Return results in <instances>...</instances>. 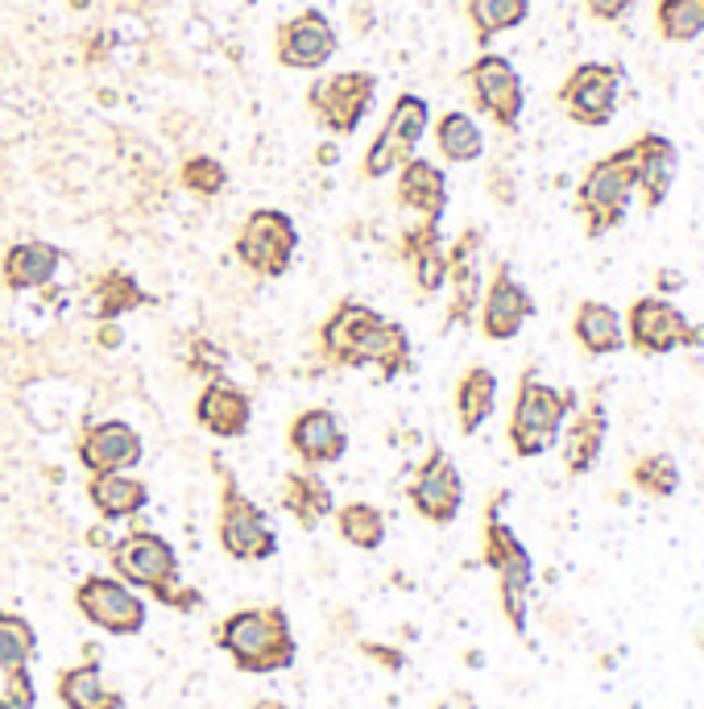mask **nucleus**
I'll list each match as a JSON object with an SVG mask.
<instances>
[{
    "instance_id": "nucleus-1",
    "label": "nucleus",
    "mask_w": 704,
    "mask_h": 709,
    "mask_svg": "<svg viewBox=\"0 0 704 709\" xmlns=\"http://www.w3.org/2000/svg\"><path fill=\"white\" fill-rule=\"evenodd\" d=\"M319 357L336 370H377L382 377H398L411 370V336L398 319L361 303L344 299L336 312L319 324Z\"/></svg>"
},
{
    "instance_id": "nucleus-2",
    "label": "nucleus",
    "mask_w": 704,
    "mask_h": 709,
    "mask_svg": "<svg viewBox=\"0 0 704 709\" xmlns=\"http://www.w3.org/2000/svg\"><path fill=\"white\" fill-rule=\"evenodd\" d=\"M113 569L120 572L125 585L150 590L157 602H166V606L191 611L199 602L196 590H183V585H178L175 548L154 532H129L125 539H117V544H113Z\"/></svg>"
},
{
    "instance_id": "nucleus-3",
    "label": "nucleus",
    "mask_w": 704,
    "mask_h": 709,
    "mask_svg": "<svg viewBox=\"0 0 704 709\" xmlns=\"http://www.w3.org/2000/svg\"><path fill=\"white\" fill-rule=\"evenodd\" d=\"M220 648L245 672H278L294 664V639L282 611H240L224 618Z\"/></svg>"
},
{
    "instance_id": "nucleus-4",
    "label": "nucleus",
    "mask_w": 704,
    "mask_h": 709,
    "mask_svg": "<svg viewBox=\"0 0 704 709\" xmlns=\"http://www.w3.org/2000/svg\"><path fill=\"white\" fill-rule=\"evenodd\" d=\"M236 261L257 278H282L298 254V224L282 208H254L236 229Z\"/></svg>"
},
{
    "instance_id": "nucleus-5",
    "label": "nucleus",
    "mask_w": 704,
    "mask_h": 709,
    "mask_svg": "<svg viewBox=\"0 0 704 709\" xmlns=\"http://www.w3.org/2000/svg\"><path fill=\"white\" fill-rule=\"evenodd\" d=\"M567 398L564 391H555L548 382H539L535 374H527L518 382L514 394V415H509V440H514V453L535 456L543 453L551 440L560 435L567 419Z\"/></svg>"
},
{
    "instance_id": "nucleus-6",
    "label": "nucleus",
    "mask_w": 704,
    "mask_h": 709,
    "mask_svg": "<svg viewBox=\"0 0 704 709\" xmlns=\"http://www.w3.org/2000/svg\"><path fill=\"white\" fill-rule=\"evenodd\" d=\"M431 125V108L423 96H398L390 108V117L382 125V133L369 141V150H365V162H361V175L365 178H386L394 175L407 158H414L419 150V141L427 133Z\"/></svg>"
},
{
    "instance_id": "nucleus-7",
    "label": "nucleus",
    "mask_w": 704,
    "mask_h": 709,
    "mask_svg": "<svg viewBox=\"0 0 704 709\" xmlns=\"http://www.w3.org/2000/svg\"><path fill=\"white\" fill-rule=\"evenodd\" d=\"M373 92H377V79L365 75V71H344V75H328L312 83V104L315 120L328 129V133H340L349 138L361 129L365 113L373 108Z\"/></svg>"
},
{
    "instance_id": "nucleus-8",
    "label": "nucleus",
    "mask_w": 704,
    "mask_h": 709,
    "mask_svg": "<svg viewBox=\"0 0 704 709\" xmlns=\"http://www.w3.org/2000/svg\"><path fill=\"white\" fill-rule=\"evenodd\" d=\"M220 544L233 560H266L274 556V532L261 507L236 490L233 473L220 477Z\"/></svg>"
},
{
    "instance_id": "nucleus-9",
    "label": "nucleus",
    "mask_w": 704,
    "mask_h": 709,
    "mask_svg": "<svg viewBox=\"0 0 704 709\" xmlns=\"http://www.w3.org/2000/svg\"><path fill=\"white\" fill-rule=\"evenodd\" d=\"M634 187H638V175H634V154L630 150L597 162L585 175V183H580V212L588 217V229L601 233V229H609V224H618V220L626 217V204L634 196Z\"/></svg>"
},
{
    "instance_id": "nucleus-10",
    "label": "nucleus",
    "mask_w": 704,
    "mask_h": 709,
    "mask_svg": "<svg viewBox=\"0 0 704 709\" xmlns=\"http://www.w3.org/2000/svg\"><path fill=\"white\" fill-rule=\"evenodd\" d=\"M75 606L83 611L87 623H96V627L108 630V635H138L141 623H145V602H141L125 581L104 577V572L87 577V581L79 585Z\"/></svg>"
},
{
    "instance_id": "nucleus-11",
    "label": "nucleus",
    "mask_w": 704,
    "mask_h": 709,
    "mask_svg": "<svg viewBox=\"0 0 704 709\" xmlns=\"http://www.w3.org/2000/svg\"><path fill=\"white\" fill-rule=\"evenodd\" d=\"M618 88H622V71L606 67V62H585L576 67L567 83L560 88V104L576 125H606L618 108Z\"/></svg>"
},
{
    "instance_id": "nucleus-12",
    "label": "nucleus",
    "mask_w": 704,
    "mask_h": 709,
    "mask_svg": "<svg viewBox=\"0 0 704 709\" xmlns=\"http://www.w3.org/2000/svg\"><path fill=\"white\" fill-rule=\"evenodd\" d=\"M469 88L481 113H490L502 129H514L523 117V79L502 55H481L469 67Z\"/></svg>"
},
{
    "instance_id": "nucleus-13",
    "label": "nucleus",
    "mask_w": 704,
    "mask_h": 709,
    "mask_svg": "<svg viewBox=\"0 0 704 709\" xmlns=\"http://www.w3.org/2000/svg\"><path fill=\"white\" fill-rule=\"evenodd\" d=\"M477 312H481V333L490 336V340H514L527 328L530 315H535V299H530V291L509 275L506 266H497L490 287L481 291Z\"/></svg>"
},
{
    "instance_id": "nucleus-14",
    "label": "nucleus",
    "mask_w": 704,
    "mask_h": 709,
    "mask_svg": "<svg viewBox=\"0 0 704 709\" xmlns=\"http://www.w3.org/2000/svg\"><path fill=\"white\" fill-rule=\"evenodd\" d=\"M286 444H291V453L307 469H319V465H336L340 456L349 453V432H344V423H340L336 411H328V407H307V411H298L291 419Z\"/></svg>"
},
{
    "instance_id": "nucleus-15",
    "label": "nucleus",
    "mask_w": 704,
    "mask_h": 709,
    "mask_svg": "<svg viewBox=\"0 0 704 709\" xmlns=\"http://www.w3.org/2000/svg\"><path fill=\"white\" fill-rule=\"evenodd\" d=\"M75 453L87 473H129L141 461V435L125 419H104L79 435Z\"/></svg>"
},
{
    "instance_id": "nucleus-16",
    "label": "nucleus",
    "mask_w": 704,
    "mask_h": 709,
    "mask_svg": "<svg viewBox=\"0 0 704 709\" xmlns=\"http://www.w3.org/2000/svg\"><path fill=\"white\" fill-rule=\"evenodd\" d=\"M336 55V30L319 9L282 21L278 30V62L294 71H319Z\"/></svg>"
},
{
    "instance_id": "nucleus-17",
    "label": "nucleus",
    "mask_w": 704,
    "mask_h": 709,
    "mask_svg": "<svg viewBox=\"0 0 704 709\" xmlns=\"http://www.w3.org/2000/svg\"><path fill=\"white\" fill-rule=\"evenodd\" d=\"M196 419L203 432H212L215 440H236L249 432L254 423V398L245 386H236L228 377H208L203 391L196 398Z\"/></svg>"
},
{
    "instance_id": "nucleus-18",
    "label": "nucleus",
    "mask_w": 704,
    "mask_h": 709,
    "mask_svg": "<svg viewBox=\"0 0 704 709\" xmlns=\"http://www.w3.org/2000/svg\"><path fill=\"white\" fill-rule=\"evenodd\" d=\"M460 498H465L460 473H456V465L448 461V453L435 449L411 481L414 511L423 514V519H431V523H451L456 511H460Z\"/></svg>"
},
{
    "instance_id": "nucleus-19",
    "label": "nucleus",
    "mask_w": 704,
    "mask_h": 709,
    "mask_svg": "<svg viewBox=\"0 0 704 709\" xmlns=\"http://www.w3.org/2000/svg\"><path fill=\"white\" fill-rule=\"evenodd\" d=\"M62 266V249L55 241H13L0 257V278L9 291H42L50 287Z\"/></svg>"
},
{
    "instance_id": "nucleus-20",
    "label": "nucleus",
    "mask_w": 704,
    "mask_h": 709,
    "mask_svg": "<svg viewBox=\"0 0 704 709\" xmlns=\"http://www.w3.org/2000/svg\"><path fill=\"white\" fill-rule=\"evenodd\" d=\"M398 204L419 220H439L448 208V178L427 158H407L398 166Z\"/></svg>"
},
{
    "instance_id": "nucleus-21",
    "label": "nucleus",
    "mask_w": 704,
    "mask_h": 709,
    "mask_svg": "<svg viewBox=\"0 0 704 709\" xmlns=\"http://www.w3.org/2000/svg\"><path fill=\"white\" fill-rule=\"evenodd\" d=\"M402 257L411 266L419 295H435L448 282V249L439 245V220H419L402 233Z\"/></svg>"
},
{
    "instance_id": "nucleus-22",
    "label": "nucleus",
    "mask_w": 704,
    "mask_h": 709,
    "mask_svg": "<svg viewBox=\"0 0 704 709\" xmlns=\"http://www.w3.org/2000/svg\"><path fill=\"white\" fill-rule=\"evenodd\" d=\"M477 233L456 236V245L448 249V319L451 324H465L477 303H481V266H477Z\"/></svg>"
},
{
    "instance_id": "nucleus-23",
    "label": "nucleus",
    "mask_w": 704,
    "mask_h": 709,
    "mask_svg": "<svg viewBox=\"0 0 704 709\" xmlns=\"http://www.w3.org/2000/svg\"><path fill=\"white\" fill-rule=\"evenodd\" d=\"M630 336L643 353H667L676 349L688 336V319L671 303H659V299H643L634 312H630Z\"/></svg>"
},
{
    "instance_id": "nucleus-24",
    "label": "nucleus",
    "mask_w": 704,
    "mask_h": 709,
    "mask_svg": "<svg viewBox=\"0 0 704 709\" xmlns=\"http://www.w3.org/2000/svg\"><path fill=\"white\" fill-rule=\"evenodd\" d=\"M572 333L580 340V349L592 357L618 353V349L626 345V324H622V315L613 312L609 303H597V299H588V303L576 307Z\"/></svg>"
},
{
    "instance_id": "nucleus-25",
    "label": "nucleus",
    "mask_w": 704,
    "mask_h": 709,
    "mask_svg": "<svg viewBox=\"0 0 704 709\" xmlns=\"http://www.w3.org/2000/svg\"><path fill=\"white\" fill-rule=\"evenodd\" d=\"M87 498L104 519H129L150 502V490H145V481L129 477V473H92Z\"/></svg>"
},
{
    "instance_id": "nucleus-26",
    "label": "nucleus",
    "mask_w": 704,
    "mask_h": 709,
    "mask_svg": "<svg viewBox=\"0 0 704 709\" xmlns=\"http://www.w3.org/2000/svg\"><path fill=\"white\" fill-rule=\"evenodd\" d=\"M497 407V374L485 365H472L456 382V419H460V432L472 435Z\"/></svg>"
},
{
    "instance_id": "nucleus-27",
    "label": "nucleus",
    "mask_w": 704,
    "mask_h": 709,
    "mask_svg": "<svg viewBox=\"0 0 704 709\" xmlns=\"http://www.w3.org/2000/svg\"><path fill=\"white\" fill-rule=\"evenodd\" d=\"M282 502H286V511H291L303 527H319V523L336 511L332 490L324 486V477H319V473H286Z\"/></svg>"
},
{
    "instance_id": "nucleus-28",
    "label": "nucleus",
    "mask_w": 704,
    "mask_h": 709,
    "mask_svg": "<svg viewBox=\"0 0 704 709\" xmlns=\"http://www.w3.org/2000/svg\"><path fill=\"white\" fill-rule=\"evenodd\" d=\"M435 146H439V154L448 158V162L465 166V162H477V158L485 154V133H481V125L469 113L451 108V113L435 120Z\"/></svg>"
},
{
    "instance_id": "nucleus-29",
    "label": "nucleus",
    "mask_w": 704,
    "mask_h": 709,
    "mask_svg": "<svg viewBox=\"0 0 704 709\" xmlns=\"http://www.w3.org/2000/svg\"><path fill=\"white\" fill-rule=\"evenodd\" d=\"M634 154V175L638 187L646 191V204H659L671 187V171H676V150L664 138H643L638 146H630Z\"/></svg>"
},
{
    "instance_id": "nucleus-30",
    "label": "nucleus",
    "mask_w": 704,
    "mask_h": 709,
    "mask_svg": "<svg viewBox=\"0 0 704 709\" xmlns=\"http://www.w3.org/2000/svg\"><path fill=\"white\" fill-rule=\"evenodd\" d=\"M145 303H150V295L141 291L138 278L125 275V270H108V275H99L96 287H92V315H96V319H120V315L138 312Z\"/></svg>"
},
{
    "instance_id": "nucleus-31",
    "label": "nucleus",
    "mask_w": 704,
    "mask_h": 709,
    "mask_svg": "<svg viewBox=\"0 0 704 709\" xmlns=\"http://www.w3.org/2000/svg\"><path fill=\"white\" fill-rule=\"evenodd\" d=\"M59 697L67 709H120V697L104 685V672H99L96 664L62 672Z\"/></svg>"
},
{
    "instance_id": "nucleus-32",
    "label": "nucleus",
    "mask_w": 704,
    "mask_h": 709,
    "mask_svg": "<svg viewBox=\"0 0 704 709\" xmlns=\"http://www.w3.org/2000/svg\"><path fill=\"white\" fill-rule=\"evenodd\" d=\"M527 13H530V0H469V21L481 42L497 38V34H506L514 25H523Z\"/></svg>"
},
{
    "instance_id": "nucleus-33",
    "label": "nucleus",
    "mask_w": 704,
    "mask_h": 709,
    "mask_svg": "<svg viewBox=\"0 0 704 709\" xmlns=\"http://www.w3.org/2000/svg\"><path fill=\"white\" fill-rule=\"evenodd\" d=\"M336 527L340 535L349 539L352 548H377L382 539H386V519L377 507L369 502H349V507H340L336 511Z\"/></svg>"
},
{
    "instance_id": "nucleus-34",
    "label": "nucleus",
    "mask_w": 704,
    "mask_h": 709,
    "mask_svg": "<svg viewBox=\"0 0 704 709\" xmlns=\"http://www.w3.org/2000/svg\"><path fill=\"white\" fill-rule=\"evenodd\" d=\"M655 25L667 42H692L704 34V0H659Z\"/></svg>"
},
{
    "instance_id": "nucleus-35",
    "label": "nucleus",
    "mask_w": 704,
    "mask_h": 709,
    "mask_svg": "<svg viewBox=\"0 0 704 709\" xmlns=\"http://www.w3.org/2000/svg\"><path fill=\"white\" fill-rule=\"evenodd\" d=\"M38 651V635L21 614H0V669L17 672L34 660Z\"/></svg>"
},
{
    "instance_id": "nucleus-36",
    "label": "nucleus",
    "mask_w": 704,
    "mask_h": 709,
    "mask_svg": "<svg viewBox=\"0 0 704 709\" xmlns=\"http://www.w3.org/2000/svg\"><path fill=\"white\" fill-rule=\"evenodd\" d=\"M178 183L199 199H215L224 187H228V171L224 162H215L212 154H191L183 166H178Z\"/></svg>"
},
{
    "instance_id": "nucleus-37",
    "label": "nucleus",
    "mask_w": 704,
    "mask_h": 709,
    "mask_svg": "<svg viewBox=\"0 0 704 709\" xmlns=\"http://www.w3.org/2000/svg\"><path fill=\"white\" fill-rule=\"evenodd\" d=\"M601 428H606V419H601L597 411L576 419V428H572V435H567V465H572V469H580V465L592 461L597 444H601Z\"/></svg>"
},
{
    "instance_id": "nucleus-38",
    "label": "nucleus",
    "mask_w": 704,
    "mask_h": 709,
    "mask_svg": "<svg viewBox=\"0 0 704 709\" xmlns=\"http://www.w3.org/2000/svg\"><path fill=\"white\" fill-rule=\"evenodd\" d=\"M187 365H191V374H199L203 382H208V377L224 374V353L215 349V340H203V336H199L196 345H191V357H187Z\"/></svg>"
},
{
    "instance_id": "nucleus-39",
    "label": "nucleus",
    "mask_w": 704,
    "mask_h": 709,
    "mask_svg": "<svg viewBox=\"0 0 704 709\" xmlns=\"http://www.w3.org/2000/svg\"><path fill=\"white\" fill-rule=\"evenodd\" d=\"M638 0H585V9L592 13L597 21H622L634 13Z\"/></svg>"
},
{
    "instance_id": "nucleus-40",
    "label": "nucleus",
    "mask_w": 704,
    "mask_h": 709,
    "mask_svg": "<svg viewBox=\"0 0 704 709\" xmlns=\"http://www.w3.org/2000/svg\"><path fill=\"white\" fill-rule=\"evenodd\" d=\"M96 345H99V349H117V345H120V328H117V319H99V328H96Z\"/></svg>"
},
{
    "instance_id": "nucleus-41",
    "label": "nucleus",
    "mask_w": 704,
    "mask_h": 709,
    "mask_svg": "<svg viewBox=\"0 0 704 709\" xmlns=\"http://www.w3.org/2000/svg\"><path fill=\"white\" fill-rule=\"evenodd\" d=\"M257 709H278L274 701H257Z\"/></svg>"
}]
</instances>
